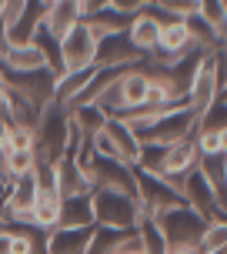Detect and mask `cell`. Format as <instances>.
<instances>
[{"label":"cell","mask_w":227,"mask_h":254,"mask_svg":"<svg viewBox=\"0 0 227 254\" xmlns=\"http://www.w3.org/2000/svg\"><path fill=\"white\" fill-rule=\"evenodd\" d=\"M94 221L101 228H117V231H137L140 221H147V211L140 197L120 194V190H101L94 188Z\"/></svg>","instance_id":"cell-1"},{"label":"cell","mask_w":227,"mask_h":254,"mask_svg":"<svg viewBox=\"0 0 227 254\" xmlns=\"http://www.w3.org/2000/svg\"><path fill=\"white\" fill-rule=\"evenodd\" d=\"M70 147V111L60 107L57 101H51L40 111V124H37V157L57 164Z\"/></svg>","instance_id":"cell-2"},{"label":"cell","mask_w":227,"mask_h":254,"mask_svg":"<svg viewBox=\"0 0 227 254\" xmlns=\"http://www.w3.org/2000/svg\"><path fill=\"white\" fill-rule=\"evenodd\" d=\"M194 137H197V114L190 111L187 104H180V107L161 111V117L140 134V144L174 147V144H180V140H194Z\"/></svg>","instance_id":"cell-3"},{"label":"cell","mask_w":227,"mask_h":254,"mask_svg":"<svg viewBox=\"0 0 227 254\" xmlns=\"http://www.w3.org/2000/svg\"><path fill=\"white\" fill-rule=\"evenodd\" d=\"M154 224L161 228L167 248H174V244H197L201 241L204 228H207V217H201L190 204H177L170 211L154 214Z\"/></svg>","instance_id":"cell-4"},{"label":"cell","mask_w":227,"mask_h":254,"mask_svg":"<svg viewBox=\"0 0 227 254\" xmlns=\"http://www.w3.org/2000/svg\"><path fill=\"white\" fill-rule=\"evenodd\" d=\"M134 178H137V197H140V204H144L147 217L161 214V211H170L177 204H187L167 181L157 178V174H147V171L134 167Z\"/></svg>","instance_id":"cell-5"},{"label":"cell","mask_w":227,"mask_h":254,"mask_svg":"<svg viewBox=\"0 0 227 254\" xmlns=\"http://www.w3.org/2000/svg\"><path fill=\"white\" fill-rule=\"evenodd\" d=\"M94 54H97V37H94V30L90 24H80L60 40V61H63V70L70 74V70H87L94 67Z\"/></svg>","instance_id":"cell-6"},{"label":"cell","mask_w":227,"mask_h":254,"mask_svg":"<svg viewBox=\"0 0 227 254\" xmlns=\"http://www.w3.org/2000/svg\"><path fill=\"white\" fill-rule=\"evenodd\" d=\"M94 188L101 190H120V194H130L137 197V178H134V167L124 164V161H104V157H94L87 167Z\"/></svg>","instance_id":"cell-7"},{"label":"cell","mask_w":227,"mask_h":254,"mask_svg":"<svg viewBox=\"0 0 227 254\" xmlns=\"http://www.w3.org/2000/svg\"><path fill=\"white\" fill-rule=\"evenodd\" d=\"M137 61H144V54H137L127 34H111V37L97 40V54H94L97 70H130Z\"/></svg>","instance_id":"cell-8"},{"label":"cell","mask_w":227,"mask_h":254,"mask_svg":"<svg viewBox=\"0 0 227 254\" xmlns=\"http://www.w3.org/2000/svg\"><path fill=\"white\" fill-rule=\"evenodd\" d=\"M54 167H57V194L60 197H77V194H90L94 190V181H90V174L84 167L77 164V157L63 154Z\"/></svg>","instance_id":"cell-9"},{"label":"cell","mask_w":227,"mask_h":254,"mask_svg":"<svg viewBox=\"0 0 227 254\" xmlns=\"http://www.w3.org/2000/svg\"><path fill=\"white\" fill-rule=\"evenodd\" d=\"M184 201H187L201 217H207V221L221 217V207H217L214 190H211V184L201 178V171H197V167H194L187 178H184Z\"/></svg>","instance_id":"cell-10"},{"label":"cell","mask_w":227,"mask_h":254,"mask_svg":"<svg viewBox=\"0 0 227 254\" xmlns=\"http://www.w3.org/2000/svg\"><path fill=\"white\" fill-rule=\"evenodd\" d=\"M97 228V224H94ZM94 228H54L47 234L44 254H87Z\"/></svg>","instance_id":"cell-11"},{"label":"cell","mask_w":227,"mask_h":254,"mask_svg":"<svg viewBox=\"0 0 227 254\" xmlns=\"http://www.w3.org/2000/svg\"><path fill=\"white\" fill-rule=\"evenodd\" d=\"M40 27H44V3H24L20 17L10 27H3V30H7L10 47H30L34 37L40 34Z\"/></svg>","instance_id":"cell-12"},{"label":"cell","mask_w":227,"mask_h":254,"mask_svg":"<svg viewBox=\"0 0 227 254\" xmlns=\"http://www.w3.org/2000/svg\"><path fill=\"white\" fill-rule=\"evenodd\" d=\"M161 27H164V24H161V20H157V17H154V13L144 7V10H140L137 17L130 20V27H127V40H130V44L137 47V54H144V57H147V54L157 51V40H161Z\"/></svg>","instance_id":"cell-13"},{"label":"cell","mask_w":227,"mask_h":254,"mask_svg":"<svg viewBox=\"0 0 227 254\" xmlns=\"http://www.w3.org/2000/svg\"><path fill=\"white\" fill-rule=\"evenodd\" d=\"M104 130H107V137L114 140V147H117V154H120V161L124 164H137L140 161V137L130 130V124H127L124 117H107V124H104Z\"/></svg>","instance_id":"cell-14"},{"label":"cell","mask_w":227,"mask_h":254,"mask_svg":"<svg viewBox=\"0 0 227 254\" xmlns=\"http://www.w3.org/2000/svg\"><path fill=\"white\" fill-rule=\"evenodd\" d=\"M80 24V13H77V3L70 0H57V3H44V30L51 37L63 40L74 27Z\"/></svg>","instance_id":"cell-15"},{"label":"cell","mask_w":227,"mask_h":254,"mask_svg":"<svg viewBox=\"0 0 227 254\" xmlns=\"http://www.w3.org/2000/svg\"><path fill=\"white\" fill-rule=\"evenodd\" d=\"M120 94H124L127 114L144 111V107H147V94H151V74H147V70H140V67L124 70V77H120Z\"/></svg>","instance_id":"cell-16"},{"label":"cell","mask_w":227,"mask_h":254,"mask_svg":"<svg viewBox=\"0 0 227 254\" xmlns=\"http://www.w3.org/2000/svg\"><path fill=\"white\" fill-rule=\"evenodd\" d=\"M94 224H97L94 221V190L77 194V197H63L57 228H94Z\"/></svg>","instance_id":"cell-17"},{"label":"cell","mask_w":227,"mask_h":254,"mask_svg":"<svg viewBox=\"0 0 227 254\" xmlns=\"http://www.w3.org/2000/svg\"><path fill=\"white\" fill-rule=\"evenodd\" d=\"M60 204H63V197L57 190H37V201H34V211H30L34 228L51 234V231L60 224Z\"/></svg>","instance_id":"cell-18"},{"label":"cell","mask_w":227,"mask_h":254,"mask_svg":"<svg viewBox=\"0 0 227 254\" xmlns=\"http://www.w3.org/2000/svg\"><path fill=\"white\" fill-rule=\"evenodd\" d=\"M0 67H7L13 74H30V70H47V57L40 54L37 44L30 47H10V54L0 61Z\"/></svg>","instance_id":"cell-19"},{"label":"cell","mask_w":227,"mask_h":254,"mask_svg":"<svg viewBox=\"0 0 227 254\" xmlns=\"http://www.w3.org/2000/svg\"><path fill=\"white\" fill-rule=\"evenodd\" d=\"M97 67H87V70H70V74H63L57 80V94H54V101L60 104V107H70V104L80 97V90L90 84V77H94Z\"/></svg>","instance_id":"cell-20"},{"label":"cell","mask_w":227,"mask_h":254,"mask_svg":"<svg viewBox=\"0 0 227 254\" xmlns=\"http://www.w3.org/2000/svg\"><path fill=\"white\" fill-rule=\"evenodd\" d=\"M37 147L34 151H7L3 157H0V167H3V174L7 178H24V174H34L37 171Z\"/></svg>","instance_id":"cell-21"},{"label":"cell","mask_w":227,"mask_h":254,"mask_svg":"<svg viewBox=\"0 0 227 254\" xmlns=\"http://www.w3.org/2000/svg\"><path fill=\"white\" fill-rule=\"evenodd\" d=\"M197 17L214 30V37L221 40V47H224V37H227V3L224 0H201Z\"/></svg>","instance_id":"cell-22"},{"label":"cell","mask_w":227,"mask_h":254,"mask_svg":"<svg viewBox=\"0 0 227 254\" xmlns=\"http://www.w3.org/2000/svg\"><path fill=\"white\" fill-rule=\"evenodd\" d=\"M130 234V231H117V228H94V238H90V248L87 254H114L120 244H124V238Z\"/></svg>","instance_id":"cell-23"},{"label":"cell","mask_w":227,"mask_h":254,"mask_svg":"<svg viewBox=\"0 0 227 254\" xmlns=\"http://www.w3.org/2000/svg\"><path fill=\"white\" fill-rule=\"evenodd\" d=\"M197 248H201V254H214V251H221V248H227V217L207 221V228H204Z\"/></svg>","instance_id":"cell-24"},{"label":"cell","mask_w":227,"mask_h":254,"mask_svg":"<svg viewBox=\"0 0 227 254\" xmlns=\"http://www.w3.org/2000/svg\"><path fill=\"white\" fill-rule=\"evenodd\" d=\"M227 130V104L217 97L201 117H197V134H221Z\"/></svg>","instance_id":"cell-25"},{"label":"cell","mask_w":227,"mask_h":254,"mask_svg":"<svg viewBox=\"0 0 227 254\" xmlns=\"http://www.w3.org/2000/svg\"><path fill=\"white\" fill-rule=\"evenodd\" d=\"M137 234H140V244H144L147 254H167V241H164V234H161V228L154 224V217L140 221Z\"/></svg>","instance_id":"cell-26"},{"label":"cell","mask_w":227,"mask_h":254,"mask_svg":"<svg viewBox=\"0 0 227 254\" xmlns=\"http://www.w3.org/2000/svg\"><path fill=\"white\" fill-rule=\"evenodd\" d=\"M34 147H37V130L10 124V151H34Z\"/></svg>","instance_id":"cell-27"},{"label":"cell","mask_w":227,"mask_h":254,"mask_svg":"<svg viewBox=\"0 0 227 254\" xmlns=\"http://www.w3.org/2000/svg\"><path fill=\"white\" fill-rule=\"evenodd\" d=\"M167 254H201L197 244H174V248H167Z\"/></svg>","instance_id":"cell-28"},{"label":"cell","mask_w":227,"mask_h":254,"mask_svg":"<svg viewBox=\"0 0 227 254\" xmlns=\"http://www.w3.org/2000/svg\"><path fill=\"white\" fill-rule=\"evenodd\" d=\"M10 54V40H7V30H3V24H0V61Z\"/></svg>","instance_id":"cell-29"},{"label":"cell","mask_w":227,"mask_h":254,"mask_svg":"<svg viewBox=\"0 0 227 254\" xmlns=\"http://www.w3.org/2000/svg\"><path fill=\"white\" fill-rule=\"evenodd\" d=\"M0 254H10V231L0 228Z\"/></svg>","instance_id":"cell-30"},{"label":"cell","mask_w":227,"mask_h":254,"mask_svg":"<svg viewBox=\"0 0 227 254\" xmlns=\"http://www.w3.org/2000/svg\"><path fill=\"white\" fill-rule=\"evenodd\" d=\"M221 154L227 157V130H221Z\"/></svg>","instance_id":"cell-31"},{"label":"cell","mask_w":227,"mask_h":254,"mask_svg":"<svg viewBox=\"0 0 227 254\" xmlns=\"http://www.w3.org/2000/svg\"><path fill=\"white\" fill-rule=\"evenodd\" d=\"M0 178H3V181H10V178H7V174H3V167H0Z\"/></svg>","instance_id":"cell-32"},{"label":"cell","mask_w":227,"mask_h":254,"mask_svg":"<svg viewBox=\"0 0 227 254\" xmlns=\"http://www.w3.org/2000/svg\"><path fill=\"white\" fill-rule=\"evenodd\" d=\"M0 17H3V3H0Z\"/></svg>","instance_id":"cell-33"},{"label":"cell","mask_w":227,"mask_h":254,"mask_svg":"<svg viewBox=\"0 0 227 254\" xmlns=\"http://www.w3.org/2000/svg\"><path fill=\"white\" fill-rule=\"evenodd\" d=\"M224 47H227V37H224Z\"/></svg>","instance_id":"cell-34"}]
</instances>
